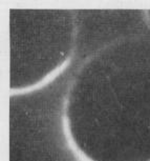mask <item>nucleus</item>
Listing matches in <instances>:
<instances>
[{"label":"nucleus","instance_id":"f257e3e1","mask_svg":"<svg viewBox=\"0 0 150 161\" xmlns=\"http://www.w3.org/2000/svg\"><path fill=\"white\" fill-rule=\"evenodd\" d=\"M77 75L73 77L71 81L68 83V87L66 91V94L64 96L62 103V110H61V129L63 134V139H64L65 147H67V150L70 152L71 156L74 157V159L76 161H96L92 158L88 156L85 152L81 150V147L78 145L77 141L75 140V137L71 132V126H70V119L68 116V108H70V93L73 91L74 84L76 82ZM150 161V160H148Z\"/></svg>","mask_w":150,"mask_h":161},{"label":"nucleus","instance_id":"f03ea898","mask_svg":"<svg viewBox=\"0 0 150 161\" xmlns=\"http://www.w3.org/2000/svg\"><path fill=\"white\" fill-rule=\"evenodd\" d=\"M73 55H74V50L70 52V55L66 56L63 61L55 66L52 71L49 72L45 76H43L41 79H39L38 81H36L35 83L29 84L26 86H18V87H11L10 89V96L15 97V96H24L32 94L34 92H38L43 89H45L47 86H49L50 83H53L60 75L66 69H68V66L70 65L71 60H73Z\"/></svg>","mask_w":150,"mask_h":161}]
</instances>
